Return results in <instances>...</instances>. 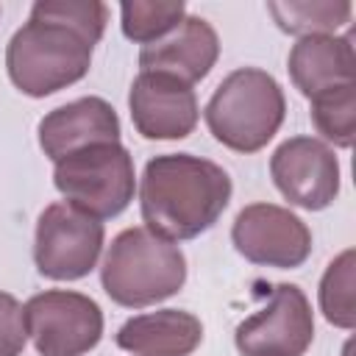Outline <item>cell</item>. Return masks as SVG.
Returning a JSON list of instances; mask_svg holds the SVG:
<instances>
[{
  "instance_id": "cell-1",
  "label": "cell",
  "mask_w": 356,
  "mask_h": 356,
  "mask_svg": "<svg viewBox=\"0 0 356 356\" xmlns=\"http://www.w3.org/2000/svg\"><path fill=\"white\" fill-rule=\"evenodd\" d=\"M231 192V175L211 159L192 153L153 156L139 181L145 228L170 242L195 239L220 220Z\"/></svg>"
},
{
  "instance_id": "cell-2",
  "label": "cell",
  "mask_w": 356,
  "mask_h": 356,
  "mask_svg": "<svg viewBox=\"0 0 356 356\" xmlns=\"http://www.w3.org/2000/svg\"><path fill=\"white\" fill-rule=\"evenodd\" d=\"M186 281L184 250L145 225L120 231L103 259V292L125 309H145L172 298Z\"/></svg>"
},
{
  "instance_id": "cell-3",
  "label": "cell",
  "mask_w": 356,
  "mask_h": 356,
  "mask_svg": "<svg viewBox=\"0 0 356 356\" xmlns=\"http://www.w3.org/2000/svg\"><path fill=\"white\" fill-rule=\"evenodd\" d=\"M95 44L70 25L31 8L6 47V72L28 97H47L78 83L92 67Z\"/></svg>"
},
{
  "instance_id": "cell-4",
  "label": "cell",
  "mask_w": 356,
  "mask_h": 356,
  "mask_svg": "<svg viewBox=\"0 0 356 356\" xmlns=\"http://www.w3.org/2000/svg\"><path fill=\"white\" fill-rule=\"evenodd\" d=\"M286 114L281 83L259 70L239 67L211 92L203 117L211 136L236 153H256L278 134Z\"/></svg>"
},
{
  "instance_id": "cell-5",
  "label": "cell",
  "mask_w": 356,
  "mask_h": 356,
  "mask_svg": "<svg viewBox=\"0 0 356 356\" xmlns=\"http://www.w3.org/2000/svg\"><path fill=\"white\" fill-rule=\"evenodd\" d=\"M53 184L67 203L97 220L117 217L128 209L136 189L134 156L122 142H100L56 161Z\"/></svg>"
},
{
  "instance_id": "cell-6",
  "label": "cell",
  "mask_w": 356,
  "mask_h": 356,
  "mask_svg": "<svg viewBox=\"0 0 356 356\" xmlns=\"http://www.w3.org/2000/svg\"><path fill=\"white\" fill-rule=\"evenodd\" d=\"M103 239V220L67 200L50 203L36 220L33 264L50 281L86 278L100 259Z\"/></svg>"
},
{
  "instance_id": "cell-7",
  "label": "cell",
  "mask_w": 356,
  "mask_h": 356,
  "mask_svg": "<svg viewBox=\"0 0 356 356\" xmlns=\"http://www.w3.org/2000/svg\"><path fill=\"white\" fill-rule=\"evenodd\" d=\"M22 312L39 356H83L103 337V312L83 292L44 289L28 298Z\"/></svg>"
},
{
  "instance_id": "cell-8",
  "label": "cell",
  "mask_w": 356,
  "mask_h": 356,
  "mask_svg": "<svg viewBox=\"0 0 356 356\" xmlns=\"http://www.w3.org/2000/svg\"><path fill=\"white\" fill-rule=\"evenodd\" d=\"M312 339L314 314L298 284H275L267 306L245 317L234 331L242 356H303Z\"/></svg>"
},
{
  "instance_id": "cell-9",
  "label": "cell",
  "mask_w": 356,
  "mask_h": 356,
  "mask_svg": "<svg viewBox=\"0 0 356 356\" xmlns=\"http://www.w3.org/2000/svg\"><path fill=\"white\" fill-rule=\"evenodd\" d=\"M231 242L248 261L278 270L300 267L312 253L309 225L295 211L275 203L245 206L231 225Z\"/></svg>"
},
{
  "instance_id": "cell-10",
  "label": "cell",
  "mask_w": 356,
  "mask_h": 356,
  "mask_svg": "<svg viewBox=\"0 0 356 356\" xmlns=\"http://www.w3.org/2000/svg\"><path fill=\"white\" fill-rule=\"evenodd\" d=\"M275 189L298 209L323 211L339 195V161L317 136H292L270 156Z\"/></svg>"
},
{
  "instance_id": "cell-11",
  "label": "cell",
  "mask_w": 356,
  "mask_h": 356,
  "mask_svg": "<svg viewBox=\"0 0 356 356\" xmlns=\"http://www.w3.org/2000/svg\"><path fill=\"white\" fill-rule=\"evenodd\" d=\"M128 108L136 134L145 139H186L200 117L195 89L161 72H139L134 78Z\"/></svg>"
},
{
  "instance_id": "cell-12",
  "label": "cell",
  "mask_w": 356,
  "mask_h": 356,
  "mask_svg": "<svg viewBox=\"0 0 356 356\" xmlns=\"http://www.w3.org/2000/svg\"><path fill=\"white\" fill-rule=\"evenodd\" d=\"M39 147L56 164L64 156L100 142H120V117L114 106L97 95L78 97L47 111L39 120Z\"/></svg>"
},
{
  "instance_id": "cell-13",
  "label": "cell",
  "mask_w": 356,
  "mask_h": 356,
  "mask_svg": "<svg viewBox=\"0 0 356 356\" xmlns=\"http://www.w3.org/2000/svg\"><path fill=\"white\" fill-rule=\"evenodd\" d=\"M217 58H220L217 31L203 17H192V14H186L172 33L139 50L142 72L172 75L189 86L203 81L217 64Z\"/></svg>"
},
{
  "instance_id": "cell-14",
  "label": "cell",
  "mask_w": 356,
  "mask_h": 356,
  "mask_svg": "<svg viewBox=\"0 0 356 356\" xmlns=\"http://www.w3.org/2000/svg\"><path fill=\"white\" fill-rule=\"evenodd\" d=\"M286 70L295 89L309 100L328 89L356 83L353 36L350 33L300 36L289 50Z\"/></svg>"
},
{
  "instance_id": "cell-15",
  "label": "cell",
  "mask_w": 356,
  "mask_h": 356,
  "mask_svg": "<svg viewBox=\"0 0 356 356\" xmlns=\"http://www.w3.org/2000/svg\"><path fill=\"white\" fill-rule=\"evenodd\" d=\"M114 339L134 356H189L203 342V323L184 309H159L125 320Z\"/></svg>"
},
{
  "instance_id": "cell-16",
  "label": "cell",
  "mask_w": 356,
  "mask_h": 356,
  "mask_svg": "<svg viewBox=\"0 0 356 356\" xmlns=\"http://www.w3.org/2000/svg\"><path fill=\"white\" fill-rule=\"evenodd\" d=\"M275 25L292 36H320L337 33L342 25L350 22L353 6L348 0H284L267 3Z\"/></svg>"
},
{
  "instance_id": "cell-17",
  "label": "cell",
  "mask_w": 356,
  "mask_h": 356,
  "mask_svg": "<svg viewBox=\"0 0 356 356\" xmlns=\"http://www.w3.org/2000/svg\"><path fill=\"white\" fill-rule=\"evenodd\" d=\"M186 17L181 0H125L120 3V25L125 39L136 44H153L172 33Z\"/></svg>"
},
{
  "instance_id": "cell-18",
  "label": "cell",
  "mask_w": 356,
  "mask_h": 356,
  "mask_svg": "<svg viewBox=\"0 0 356 356\" xmlns=\"http://www.w3.org/2000/svg\"><path fill=\"white\" fill-rule=\"evenodd\" d=\"M309 114L317 128V134L331 142L334 147L348 150L353 145L356 134V83H345L337 89H328L309 100Z\"/></svg>"
},
{
  "instance_id": "cell-19",
  "label": "cell",
  "mask_w": 356,
  "mask_h": 356,
  "mask_svg": "<svg viewBox=\"0 0 356 356\" xmlns=\"http://www.w3.org/2000/svg\"><path fill=\"white\" fill-rule=\"evenodd\" d=\"M353 273H356V253L353 248L342 250L323 273L320 278V312L323 317L337 325L350 331L356 325V300H353Z\"/></svg>"
},
{
  "instance_id": "cell-20",
  "label": "cell",
  "mask_w": 356,
  "mask_h": 356,
  "mask_svg": "<svg viewBox=\"0 0 356 356\" xmlns=\"http://www.w3.org/2000/svg\"><path fill=\"white\" fill-rule=\"evenodd\" d=\"M31 8L70 25L72 31L83 33L92 44L103 39L106 19H108V8L100 0H36Z\"/></svg>"
},
{
  "instance_id": "cell-21",
  "label": "cell",
  "mask_w": 356,
  "mask_h": 356,
  "mask_svg": "<svg viewBox=\"0 0 356 356\" xmlns=\"http://www.w3.org/2000/svg\"><path fill=\"white\" fill-rule=\"evenodd\" d=\"M28 345L22 303L0 289V356H22Z\"/></svg>"
}]
</instances>
